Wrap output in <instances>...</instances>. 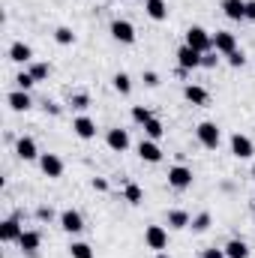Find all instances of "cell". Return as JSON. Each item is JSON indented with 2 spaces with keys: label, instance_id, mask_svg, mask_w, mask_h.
<instances>
[{
  "label": "cell",
  "instance_id": "cell-1",
  "mask_svg": "<svg viewBox=\"0 0 255 258\" xmlns=\"http://www.w3.org/2000/svg\"><path fill=\"white\" fill-rule=\"evenodd\" d=\"M186 45L195 48V51H201V54H207V51H213V33H207L204 27H189L186 30Z\"/></svg>",
  "mask_w": 255,
  "mask_h": 258
},
{
  "label": "cell",
  "instance_id": "cell-2",
  "mask_svg": "<svg viewBox=\"0 0 255 258\" xmlns=\"http://www.w3.org/2000/svg\"><path fill=\"white\" fill-rule=\"evenodd\" d=\"M195 135H198V144H201V147H207V150H216V147H219V141H222V132H219V126H216L213 120L198 123Z\"/></svg>",
  "mask_w": 255,
  "mask_h": 258
},
{
  "label": "cell",
  "instance_id": "cell-3",
  "mask_svg": "<svg viewBox=\"0 0 255 258\" xmlns=\"http://www.w3.org/2000/svg\"><path fill=\"white\" fill-rule=\"evenodd\" d=\"M144 243H147L153 252H165V249H168V228H162V225H147V228H144Z\"/></svg>",
  "mask_w": 255,
  "mask_h": 258
},
{
  "label": "cell",
  "instance_id": "cell-4",
  "mask_svg": "<svg viewBox=\"0 0 255 258\" xmlns=\"http://www.w3.org/2000/svg\"><path fill=\"white\" fill-rule=\"evenodd\" d=\"M192 180H195V174H192V168L186 165H174V168H168V186L171 189H177V192H183V189H189Z\"/></svg>",
  "mask_w": 255,
  "mask_h": 258
},
{
  "label": "cell",
  "instance_id": "cell-5",
  "mask_svg": "<svg viewBox=\"0 0 255 258\" xmlns=\"http://www.w3.org/2000/svg\"><path fill=\"white\" fill-rule=\"evenodd\" d=\"M111 39L120 42V45H132V42H135V27H132V21L114 18V21H111Z\"/></svg>",
  "mask_w": 255,
  "mask_h": 258
},
{
  "label": "cell",
  "instance_id": "cell-6",
  "mask_svg": "<svg viewBox=\"0 0 255 258\" xmlns=\"http://www.w3.org/2000/svg\"><path fill=\"white\" fill-rule=\"evenodd\" d=\"M213 51H219L222 57H228L231 51H237V36L231 30H216L213 33Z\"/></svg>",
  "mask_w": 255,
  "mask_h": 258
},
{
  "label": "cell",
  "instance_id": "cell-7",
  "mask_svg": "<svg viewBox=\"0 0 255 258\" xmlns=\"http://www.w3.org/2000/svg\"><path fill=\"white\" fill-rule=\"evenodd\" d=\"M39 168H42V174L51 177V180L63 177V159H60L57 153H42V156H39Z\"/></svg>",
  "mask_w": 255,
  "mask_h": 258
},
{
  "label": "cell",
  "instance_id": "cell-8",
  "mask_svg": "<svg viewBox=\"0 0 255 258\" xmlns=\"http://www.w3.org/2000/svg\"><path fill=\"white\" fill-rule=\"evenodd\" d=\"M15 156L24 159V162H33V159H39L42 153H39V147H36V141H33L30 135H21V138L15 141Z\"/></svg>",
  "mask_w": 255,
  "mask_h": 258
},
{
  "label": "cell",
  "instance_id": "cell-9",
  "mask_svg": "<svg viewBox=\"0 0 255 258\" xmlns=\"http://www.w3.org/2000/svg\"><path fill=\"white\" fill-rule=\"evenodd\" d=\"M231 153L237 156V159H249L255 153V144L249 135H243V132H234L231 135Z\"/></svg>",
  "mask_w": 255,
  "mask_h": 258
},
{
  "label": "cell",
  "instance_id": "cell-10",
  "mask_svg": "<svg viewBox=\"0 0 255 258\" xmlns=\"http://www.w3.org/2000/svg\"><path fill=\"white\" fill-rule=\"evenodd\" d=\"M60 228H63L66 234H81V231H84V216L69 207V210L60 213Z\"/></svg>",
  "mask_w": 255,
  "mask_h": 258
},
{
  "label": "cell",
  "instance_id": "cell-11",
  "mask_svg": "<svg viewBox=\"0 0 255 258\" xmlns=\"http://www.w3.org/2000/svg\"><path fill=\"white\" fill-rule=\"evenodd\" d=\"M177 66L186 69V72H189V69H201V51H195V48H189V45L183 42V45L177 48Z\"/></svg>",
  "mask_w": 255,
  "mask_h": 258
},
{
  "label": "cell",
  "instance_id": "cell-12",
  "mask_svg": "<svg viewBox=\"0 0 255 258\" xmlns=\"http://www.w3.org/2000/svg\"><path fill=\"white\" fill-rule=\"evenodd\" d=\"M21 234H24V228L18 225V219H15V216H9V219H3V222H0V240H3V243H18V240H21Z\"/></svg>",
  "mask_w": 255,
  "mask_h": 258
},
{
  "label": "cell",
  "instance_id": "cell-13",
  "mask_svg": "<svg viewBox=\"0 0 255 258\" xmlns=\"http://www.w3.org/2000/svg\"><path fill=\"white\" fill-rule=\"evenodd\" d=\"M105 144H108L114 153H123V150H129V132L120 129V126L108 129V132H105Z\"/></svg>",
  "mask_w": 255,
  "mask_h": 258
},
{
  "label": "cell",
  "instance_id": "cell-14",
  "mask_svg": "<svg viewBox=\"0 0 255 258\" xmlns=\"http://www.w3.org/2000/svg\"><path fill=\"white\" fill-rule=\"evenodd\" d=\"M138 156H141L144 162L156 165V162H162V147H159L156 141H150V138H141V144H138Z\"/></svg>",
  "mask_w": 255,
  "mask_h": 258
},
{
  "label": "cell",
  "instance_id": "cell-15",
  "mask_svg": "<svg viewBox=\"0 0 255 258\" xmlns=\"http://www.w3.org/2000/svg\"><path fill=\"white\" fill-rule=\"evenodd\" d=\"M72 132H75L81 141H90V138H96V123H93L87 114H81V117L72 120Z\"/></svg>",
  "mask_w": 255,
  "mask_h": 258
},
{
  "label": "cell",
  "instance_id": "cell-16",
  "mask_svg": "<svg viewBox=\"0 0 255 258\" xmlns=\"http://www.w3.org/2000/svg\"><path fill=\"white\" fill-rule=\"evenodd\" d=\"M9 60L12 63H33V48L27 42H12L9 45Z\"/></svg>",
  "mask_w": 255,
  "mask_h": 258
},
{
  "label": "cell",
  "instance_id": "cell-17",
  "mask_svg": "<svg viewBox=\"0 0 255 258\" xmlns=\"http://www.w3.org/2000/svg\"><path fill=\"white\" fill-rule=\"evenodd\" d=\"M6 102H9L12 111H30V108H33V99H30L27 90H12V93L6 96Z\"/></svg>",
  "mask_w": 255,
  "mask_h": 258
},
{
  "label": "cell",
  "instance_id": "cell-18",
  "mask_svg": "<svg viewBox=\"0 0 255 258\" xmlns=\"http://www.w3.org/2000/svg\"><path fill=\"white\" fill-rule=\"evenodd\" d=\"M222 12L231 21H246V0H222Z\"/></svg>",
  "mask_w": 255,
  "mask_h": 258
},
{
  "label": "cell",
  "instance_id": "cell-19",
  "mask_svg": "<svg viewBox=\"0 0 255 258\" xmlns=\"http://www.w3.org/2000/svg\"><path fill=\"white\" fill-rule=\"evenodd\" d=\"M144 12L150 21H165L168 18V3L165 0H144Z\"/></svg>",
  "mask_w": 255,
  "mask_h": 258
},
{
  "label": "cell",
  "instance_id": "cell-20",
  "mask_svg": "<svg viewBox=\"0 0 255 258\" xmlns=\"http://www.w3.org/2000/svg\"><path fill=\"white\" fill-rule=\"evenodd\" d=\"M39 243H42V234H39V231H33V228H27V231L21 234V240H18V246H21L27 255H36Z\"/></svg>",
  "mask_w": 255,
  "mask_h": 258
},
{
  "label": "cell",
  "instance_id": "cell-21",
  "mask_svg": "<svg viewBox=\"0 0 255 258\" xmlns=\"http://www.w3.org/2000/svg\"><path fill=\"white\" fill-rule=\"evenodd\" d=\"M183 96H186V102H192V105H207L210 102V93L201 84H186L183 87Z\"/></svg>",
  "mask_w": 255,
  "mask_h": 258
},
{
  "label": "cell",
  "instance_id": "cell-22",
  "mask_svg": "<svg viewBox=\"0 0 255 258\" xmlns=\"http://www.w3.org/2000/svg\"><path fill=\"white\" fill-rule=\"evenodd\" d=\"M165 222H168V228H174V231H180V228H189L192 216L186 210H168V216H165Z\"/></svg>",
  "mask_w": 255,
  "mask_h": 258
},
{
  "label": "cell",
  "instance_id": "cell-23",
  "mask_svg": "<svg viewBox=\"0 0 255 258\" xmlns=\"http://www.w3.org/2000/svg\"><path fill=\"white\" fill-rule=\"evenodd\" d=\"M225 258H249V246H246V240L231 237V240L225 243Z\"/></svg>",
  "mask_w": 255,
  "mask_h": 258
},
{
  "label": "cell",
  "instance_id": "cell-24",
  "mask_svg": "<svg viewBox=\"0 0 255 258\" xmlns=\"http://www.w3.org/2000/svg\"><path fill=\"white\" fill-rule=\"evenodd\" d=\"M111 84H114V90H117L120 96H129V93H132V78H129L126 72H114Z\"/></svg>",
  "mask_w": 255,
  "mask_h": 258
},
{
  "label": "cell",
  "instance_id": "cell-25",
  "mask_svg": "<svg viewBox=\"0 0 255 258\" xmlns=\"http://www.w3.org/2000/svg\"><path fill=\"white\" fill-rule=\"evenodd\" d=\"M123 198L135 207V204H141V201H144V189H141L138 183H126V186H123Z\"/></svg>",
  "mask_w": 255,
  "mask_h": 258
},
{
  "label": "cell",
  "instance_id": "cell-26",
  "mask_svg": "<svg viewBox=\"0 0 255 258\" xmlns=\"http://www.w3.org/2000/svg\"><path fill=\"white\" fill-rule=\"evenodd\" d=\"M210 222H213V219H210V213L204 210V213H198V216H192L189 228H192V231H195V234H204V231L210 228Z\"/></svg>",
  "mask_w": 255,
  "mask_h": 258
},
{
  "label": "cell",
  "instance_id": "cell-27",
  "mask_svg": "<svg viewBox=\"0 0 255 258\" xmlns=\"http://www.w3.org/2000/svg\"><path fill=\"white\" fill-rule=\"evenodd\" d=\"M69 255H72V258H96V252H93L87 243H81V240H72V243H69Z\"/></svg>",
  "mask_w": 255,
  "mask_h": 258
},
{
  "label": "cell",
  "instance_id": "cell-28",
  "mask_svg": "<svg viewBox=\"0 0 255 258\" xmlns=\"http://www.w3.org/2000/svg\"><path fill=\"white\" fill-rule=\"evenodd\" d=\"M132 120H135L138 126H144L147 120H153V111H150L147 105H132Z\"/></svg>",
  "mask_w": 255,
  "mask_h": 258
},
{
  "label": "cell",
  "instance_id": "cell-29",
  "mask_svg": "<svg viewBox=\"0 0 255 258\" xmlns=\"http://www.w3.org/2000/svg\"><path fill=\"white\" fill-rule=\"evenodd\" d=\"M162 132H165V129H162V123H159L156 117L144 123V138H150V141H159V138H162Z\"/></svg>",
  "mask_w": 255,
  "mask_h": 258
},
{
  "label": "cell",
  "instance_id": "cell-30",
  "mask_svg": "<svg viewBox=\"0 0 255 258\" xmlns=\"http://www.w3.org/2000/svg\"><path fill=\"white\" fill-rule=\"evenodd\" d=\"M27 72H30V75L36 78V84H39V81H45V78L51 75V66H48V63H30Z\"/></svg>",
  "mask_w": 255,
  "mask_h": 258
},
{
  "label": "cell",
  "instance_id": "cell-31",
  "mask_svg": "<svg viewBox=\"0 0 255 258\" xmlns=\"http://www.w3.org/2000/svg\"><path fill=\"white\" fill-rule=\"evenodd\" d=\"M54 42H57V45H72V42H75V33H72L69 27H57V30H54Z\"/></svg>",
  "mask_w": 255,
  "mask_h": 258
},
{
  "label": "cell",
  "instance_id": "cell-32",
  "mask_svg": "<svg viewBox=\"0 0 255 258\" xmlns=\"http://www.w3.org/2000/svg\"><path fill=\"white\" fill-rule=\"evenodd\" d=\"M15 84H18V90H30V87L36 84V78H33L30 72H18V75H15Z\"/></svg>",
  "mask_w": 255,
  "mask_h": 258
},
{
  "label": "cell",
  "instance_id": "cell-33",
  "mask_svg": "<svg viewBox=\"0 0 255 258\" xmlns=\"http://www.w3.org/2000/svg\"><path fill=\"white\" fill-rule=\"evenodd\" d=\"M69 105L78 108V111H84V108L90 105V96H87V93H72V96H69Z\"/></svg>",
  "mask_w": 255,
  "mask_h": 258
},
{
  "label": "cell",
  "instance_id": "cell-34",
  "mask_svg": "<svg viewBox=\"0 0 255 258\" xmlns=\"http://www.w3.org/2000/svg\"><path fill=\"white\" fill-rule=\"evenodd\" d=\"M225 60H228V66H234V69H243V66H246V54H243V51H231Z\"/></svg>",
  "mask_w": 255,
  "mask_h": 258
},
{
  "label": "cell",
  "instance_id": "cell-35",
  "mask_svg": "<svg viewBox=\"0 0 255 258\" xmlns=\"http://www.w3.org/2000/svg\"><path fill=\"white\" fill-rule=\"evenodd\" d=\"M216 63H219V51H207V54H201V66H204V69H213Z\"/></svg>",
  "mask_w": 255,
  "mask_h": 258
},
{
  "label": "cell",
  "instance_id": "cell-36",
  "mask_svg": "<svg viewBox=\"0 0 255 258\" xmlns=\"http://www.w3.org/2000/svg\"><path fill=\"white\" fill-rule=\"evenodd\" d=\"M36 219L51 222V219H54V210H51V207H36Z\"/></svg>",
  "mask_w": 255,
  "mask_h": 258
},
{
  "label": "cell",
  "instance_id": "cell-37",
  "mask_svg": "<svg viewBox=\"0 0 255 258\" xmlns=\"http://www.w3.org/2000/svg\"><path fill=\"white\" fill-rule=\"evenodd\" d=\"M201 258H225V249H216V246H210V249H204Z\"/></svg>",
  "mask_w": 255,
  "mask_h": 258
},
{
  "label": "cell",
  "instance_id": "cell-38",
  "mask_svg": "<svg viewBox=\"0 0 255 258\" xmlns=\"http://www.w3.org/2000/svg\"><path fill=\"white\" fill-rule=\"evenodd\" d=\"M144 84H147V87H156V84H159V75H156V72H144Z\"/></svg>",
  "mask_w": 255,
  "mask_h": 258
},
{
  "label": "cell",
  "instance_id": "cell-39",
  "mask_svg": "<svg viewBox=\"0 0 255 258\" xmlns=\"http://www.w3.org/2000/svg\"><path fill=\"white\" fill-rule=\"evenodd\" d=\"M93 189H96V192H105V189H108V180H105V177H93Z\"/></svg>",
  "mask_w": 255,
  "mask_h": 258
},
{
  "label": "cell",
  "instance_id": "cell-40",
  "mask_svg": "<svg viewBox=\"0 0 255 258\" xmlns=\"http://www.w3.org/2000/svg\"><path fill=\"white\" fill-rule=\"evenodd\" d=\"M246 21H255V0H246Z\"/></svg>",
  "mask_w": 255,
  "mask_h": 258
},
{
  "label": "cell",
  "instance_id": "cell-41",
  "mask_svg": "<svg viewBox=\"0 0 255 258\" xmlns=\"http://www.w3.org/2000/svg\"><path fill=\"white\" fill-rule=\"evenodd\" d=\"M156 258H168V255H165V252H156Z\"/></svg>",
  "mask_w": 255,
  "mask_h": 258
},
{
  "label": "cell",
  "instance_id": "cell-42",
  "mask_svg": "<svg viewBox=\"0 0 255 258\" xmlns=\"http://www.w3.org/2000/svg\"><path fill=\"white\" fill-rule=\"evenodd\" d=\"M252 213H255V198H252Z\"/></svg>",
  "mask_w": 255,
  "mask_h": 258
},
{
  "label": "cell",
  "instance_id": "cell-43",
  "mask_svg": "<svg viewBox=\"0 0 255 258\" xmlns=\"http://www.w3.org/2000/svg\"><path fill=\"white\" fill-rule=\"evenodd\" d=\"M252 180H255V165H252Z\"/></svg>",
  "mask_w": 255,
  "mask_h": 258
}]
</instances>
